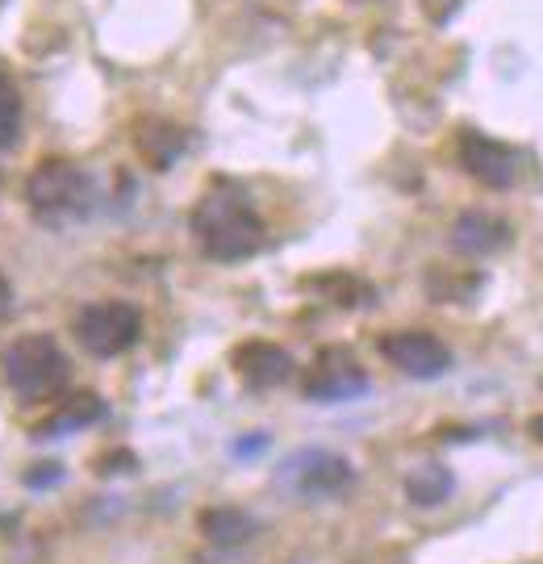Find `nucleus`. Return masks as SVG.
Listing matches in <instances>:
<instances>
[{"label": "nucleus", "mask_w": 543, "mask_h": 564, "mask_svg": "<svg viewBox=\"0 0 543 564\" xmlns=\"http://www.w3.org/2000/svg\"><path fill=\"white\" fill-rule=\"evenodd\" d=\"M235 372L242 377L247 389H276V384H284L297 372V364H293V356L284 351L281 343L251 339L235 351Z\"/></svg>", "instance_id": "obj_9"}, {"label": "nucleus", "mask_w": 543, "mask_h": 564, "mask_svg": "<svg viewBox=\"0 0 543 564\" xmlns=\"http://www.w3.org/2000/svg\"><path fill=\"white\" fill-rule=\"evenodd\" d=\"M452 489H456V477H452L443 464H423V468H414V473L405 477V498H410L414 506L447 502Z\"/></svg>", "instance_id": "obj_14"}, {"label": "nucleus", "mask_w": 543, "mask_h": 564, "mask_svg": "<svg viewBox=\"0 0 543 564\" xmlns=\"http://www.w3.org/2000/svg\"><path fill=\"white\" fill-rule=\"evenodd\" d=\"M510 242V226L489 209H464L452 223V247L464 256H493Z\"/></svg>", "instance_id": "obj_10"}, {"label": "nucleus", "mask_w": 543, "mask_h": 564, "mask_svg": "<svg viewBox=\"0 0 543 564\" xmlns=\"http://www.w3.org/2000/svg\"><path fill=\"white\" fill-rule=\"evenodd\" d=\"M105 414V405L97 393H80V398H67V402L39 426V440L46 435H67V431H84V426H93L97 419Z\"/></svg>", "instance_id": "obj_12"}, {"label": "nucleus", "mask_w": 543, "mask_h": 564, "mask_svg": "<svg viewBox=\"0 0 543 564\" xmlns=\"http://www.w3.org/2000/svg\"><path fill=\"white\" fill-rule=\"evenodd\" d=\"M381 356L393 364L398 372L414 377V381H435V377H443V372L452 368L447 343L435 339V335H426V330H393V335H384Z\"/></svg>", "instance_id": "obj_7"}, {"label": "nucleus", "mask_w": 543, "mask_h": 564, "mask_svg": "<svg viewBox=\"0 0 543 564\" xmlns=\"http://www.w3.org/2000/svg\"><path fill=\"white\" fill-rule=\"evenodd\" d=\"M72 364L51 335H21L0 351V377L21 402H51L67 384Z\"/></svg>", "instance_id": "obj_3"}, {"label": "nucleus", "mask_w": 543, "mask_h": 564, "mask_svg": "<svg viewBox=\"0 0 543 564\" xmlns=\"http://www.w3.org/2000/svg\"><path fill=\"white\" fill-rule=\"evenodd\" d=\"M72 330H76V339H80L88 356L113 360V356L130 351L142 339V314L139 305L130 302H93L76 314Z\"/></svg>", "instance_id": "obj_4"}, {"label": "nucleus", "mask_w": 543, "mask_h": 564, "mask_svg": "<svg viewBox=\"0 0 543 564\" xmlns=\"http://www.w3.org/2000/svg\"><path fill=\"white\" fill-rule=\"evenodd\" d=\"M202 535L214 547H242L260 535V519H251L239 506H209L202 514Z\"/></svg>", "instance_id": "obj_11"}, {"label": "nucleus", "mask_w": 543, "mask_h": 564, "mask_svg": "<svg viewBox=\"0 0 543 564\" xmlns=\"http://www.w3.org/2000/svg\"><path fill=\"white\" fill-rule=\"evenodd\" d=\"M456 160L485 188H510L519 181V151L489 134H477V130H464L456 139Z\"/></svg>", "instance_id": "obj_6"}, {"label": "nucleus", "mask_w": 543, "mask_h": 564, "mask_svg": "<svg viewBox=\"0 0 543 564\" xmlns=\"http://www.w3.org/2000/svg\"><path fill=\"white\" fill-rule=\"evenodd\" d=\"M25 205L42 226L84 223L97 205V184L72 160H42L25 181Z\"/></svg>", "instance_id": "obj_2"}, {"label": "nucleus", "mask_w": 543, "mask_h": 564, "mask_svg": "<svg viewBox=\"0 0 543 564\" xmlns=\"http://www.w3.org/2000/svg\"><path fill=\"white\" fill-rule=\"evenodd\" d=\"M193 239L202 247L209 260L218 263H239L251 260L263 247V223L260 214L251 209V202L242 197L239 188L218 184L209 188L202 202L193 205Z\"/></svg>", "instance_id": "obj_1"}, {"label": "nucleus", "mask_w": 543, "mask_h": 564, "mask_svg": "<svg viewBox=\"0 0 543 564\" xmlns=\"http://www.w3.org/2000/svg\"><path fill=\"white\" fill-rule=\"evenodd\" d=\"M531 440H535V444H543V414H535V419H531Z\"/></svg>", "instance_id": "obj_17"}, {"label": "nucleus", "mask_w": 543, "mask_h": 564, "mask_svg": "<svg viewBox=\"0 0 543 564\" xmlns=\"http://www.w3.org/2000/svg\"><path fill=\"white\" fill-rule=\"evenodd\" d=\"M368 389V377H363L360 360L343 347H330L323 351L314 368L305 372V398L309 402H347V398H360Z\"/></svg>", "instance_id": "obj_8"}, {"label": "nucleus", "mask_w": 543, "mask_h": 564, "mask_svg": "<svg viewBox=\"0 0 543 564\" xmlns=\"http://www.w3.org/2000/svg\"><path fill=\"white\" fill-rule=\"evenodd\" d=\"M9 310H13V289H9V281L0 276V323L9 318Z\"/></svg>", "instance_id": "obj_16"}, {"label": "nucleus", "mask_w": 543, "mask_h": 564, "mask_svg": "<svg viewBox=\"0 0 543 564\" xmlns=\"http://www.w3.org/2000/svg\"><path fill=\"white\" fill-rule=\"evenodd\" d=\"M351 481H356V468L339 452H323V447L297 452L281 464V485L302 498H330V494H343Z\"/></svg>", "instance_id": "obj_5"}, {"label": "nucleus", "mask_w": 543, "mask_h": 564, "mask_svg": "<svg viewBox=\"0 0 543 564\" xmlns=\"http://www.w3.org/2000/svg\"><path fill=\"white\" fill-rule=\"evenodd\" d=\"M21 142V93L18 84L0 72V151H13Z\"/></svg>", "instance_id": "obj_15"}, {"label": "nucleus", "mask_w": 543, "mask_h": 564, "mask_svg": "<svg viewBox=\"0 0 543 564\" xmlns=\"http://www.w3.org/2000/svg\"><path fill=\"white\" fill-rule=\"evenodd\" d=\"M360 4H368V0H360Z\"/></svg>", "instance_id": "obj_18"}, {"label": "nucleus", "mask_w": 543, "mask_h": 564, "mask_svg": "<svg viewBox=\"0 0 543 564\" xmlns=\"http://www.w3.org/2000/svg\"><path fill=\"white\" fill-rule=\"evenodd\" d=\"M139 151L151 167H167V163H176V155L184 151V134L172 121L151 118L139 126Z\"/></svg>", "instance_id": "obj_13"}]
</instances>
